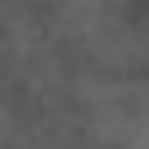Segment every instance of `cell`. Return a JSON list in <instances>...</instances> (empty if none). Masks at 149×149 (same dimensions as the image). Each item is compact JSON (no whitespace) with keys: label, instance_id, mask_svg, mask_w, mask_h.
<instances>
[{"label":"cell","instance_id":"cell-3","mask_svg":"<svg viewBox=\"0 0 149 149\" xmlns=\"http://www.w3.org/2000/svg\"><path fill=\"white\" fill-rule=\"evenodd\" d=\"M11 139V117H6V107H0V144Z\"/></svg>","mask_w":149,"mask_h":149},{"label":"cell","instance_id":"cell-2","mask_svg":"<svg viewBox=\"0 0 149 149\" xmlns=\"http://www.w3.org/2000/svg\"><path fill=\"white\" fill-rule=\"evenodd\" d=\"M22 149H80V133H74V128H64L59 117H53V123H43V128H32Z\"/></svg>","mask_w":149,"mask_h":149},{"label":"cell","instance_id":"cell-1","mask_svg":"<svg viewBox=\"0 0 149 149\" xmlns=\"http://www.w3.org/2000/svg\"><path fill=\"white\" fill-rule=\"evenodd\" d=\"M80 139L91 149H149V80H139V74L85 80Z\"/></svg>","mask_w":149,"mask_h":149}]
</instances>
